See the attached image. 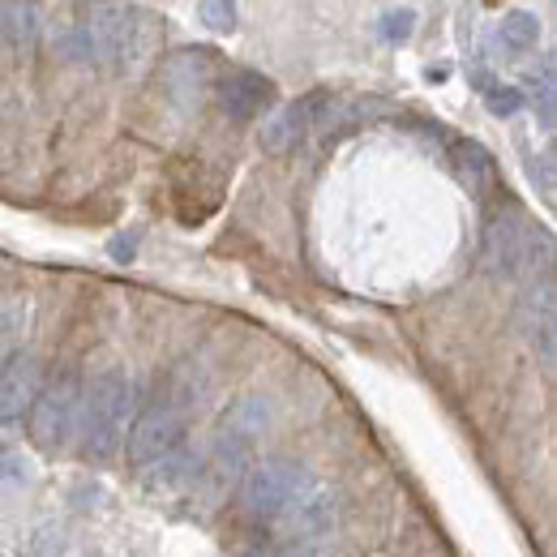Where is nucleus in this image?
Wrapping results in <instances>:
<instances>
[{
  "label": "nucleus",
  "instance_id": "1",
  "mask_svg": "<svg viewBox=\"0 0 557 557\" xmlns=\"http://www.w3.org/2000/svg\"><path fill=\"white\" fill-rule=\"evenodd\" d=\"M129 408H134V382L125 377V369H99L77 399V433L90 459H112L121 450Z\"/></svg>",
  "mask_w": 557,
  "mask_h": 557
},
{
  "label": "nucleus",
  "instance_id": "2",
  "mask_svg": "<svg viewBox=\"0 0 557 557\" xmlns=\"http://www.w3.org/2000/svg\"><path fill=\"white\" fill-rule=\"evenodd\" d=\"M86 30L95 39V57L116 70H138L154 52V26L134 4H95L86 9Z\"/></svg>",
  "mask_w": 557,
  "mask_h": 557
},
{
  "label": "nucleus",
  "instance_id": "3",
  "mask_svg": "<svg viewBox=\"0 0 557 557\" xmlns=\"http://www.w3.org/2000/svg\"><path fill=\"white\" fill-rule=\"evenodd\" d=\"M318 476L305 468V463H287V459H271V463H258L249 476H245V488H240V502L253 519H267V523H278L287 515V506L313 485Z\"/></svg>",
  "mask_w": 557,
  "mask_h": 557
},
{
  "label": "nucleus",
  "instance_id": "4",
  "mask_svg": "<svg viewBox=\"0 0 557 557\" xmlns=\"http://www.w3.org/2000/svg\"><path fill=\"white\" fill-rule=\"evenodd\" d=\"M77 377H57L48 391H39L35 399V417H30V437L39 450H65L70 437L77 433Z\"/></svg>",
  "mask_w": 557,
  "mask_h": 557
},
{
  "label": "nucleus",
  "instance_id": "5",
  "mask_svg": "<svg viewBox=\"0 0 557 557\" xmlns=\"http://www.w3.org/2000/svg\"><path fill=\"white\" fill-rule=\"evenodd\" d=\"M536 249H554L549 232H536L519 219H497L485 236V262L497 275H519L536 267Z\"/></svg>",
  "mask_w": 557,
  "mask_h": 557
},
{
  "label": "nucleus",
  "instance_id": "6",
  "mask_svg": "<svg viewBox=\"0 0 557 557\" xmlns=\"http://www.w3.org/2000/svg\"><path fill=\"white\" fill-rule=\"evenodd\" d=\"M181 442H185V417L168 404H150L129 433V455L138 468H154L159 459L181 450Z\"/></svg>",
  "mask_w": 557,
  "mask_h": 557
},
{
  "label": "nucleus",
  "instance_id": "7",
  "mask_svg": "<svg viewBox=\"0 0 557 557\" xmlns=\"http://www.w3.org/2000/svg\"><path fill=\"white\" fill-rule=\"evenodd\" d=\"M335 515H339L335 510V493L322 485V481H313V485L287 506V515L278 519L275 528L287 541H296V545H318L322 536L335 532Z\"/></svg>",
  "mask_w": 557,
  "mask_h": 557
},
{
  "label": "nucleus",
  "instance_id": "8",
  "mask_svg": "<svg viewBox=\"0 0 557 557\" xmlns=\"http://www.w3.org/2000/svg\"><path fill=\"white\" fill-rule=\"evenodd\" d=\"M44 386V360L35 351H9V360L0 364V424L22 420V412L35 408Z\"/></svg>",
  "mask_w": 557,
  "mask_h": 557
},
{
  "label": "nucleus",
  "instance_id": "9",
  "mask_svg": "<svg viewBox=\"0 0 557 557\" xmlns=\"http://www.w3.org/2000/svg\"><path fill=\"white\" fill-rule=\"evenodd\" d=\"M219 108L232 121H258L275 108V82L253 70H227L219 82Z\"/></svg>",
  "mask_w": 557,
  "mask_h": 557
},
{
  "label": "nucleus",
  "instance_id": "10",
  "mask_svg": "<svg viewBox=\"0 0 557 557\" xmlns=\"http://www.w3.org/2000/svg\"><path fill=\"white\" fill-rule=\"evenodd\" d=\"M318 103H322V99H300V103L278 108L275 116H267V121H262V129H258V146H262V150H271V154H278V150H292L296 141L309 134Z\"/></svg>",
  "mask_w": 557,
  "mask_h": 557
},
{
  "label": "nucleus",
  "instance_id": "11",
  "mask_svg": "<svg viewBox=\"0 0 557 557\" xmlns=\"http://www.w3.org/2000/svg\"><path fill=\"white\" fill-rule=\"evenodd\" d=\"M168 95L181 103V108H198L202 103V90L210 86V61L207 52H181L168 61Z\"/></svg>",
  "mask_w": 557,
  "mask_h": 557
},
{
  "label": "nucleus",
  "instance_id": "12",
  "mask_svg": "<svg viewBox=\"0 0 557 557\" xmlns=\"http://www.w3.org/2000/svg\"><path fill=\"white\" fill-rule=\"evenodd\" d=\"M207 395H210V373L202 369V364H181L176 369V377H172V391H168V408H176L181 417H189V412H198L202 404H207Z\"/></svg>",
  "mask_w": 557,
  "mask_h": 557
},
{
  "label": "nucleus",
  "instance_id": "13",
  "mask_svg": "<svg viewBox=\"0 0 557 557\" xmlns=\"http://www.w3.org/2000/svg\"><path fill=\"white\" fill-rule=\"evenodd\" d=\"M262 429H267V404H262L258 395L236 399V404L223 412V424H219L223 437H240V442H253Z\"/></svg>",
  "mask_w": 557,
  "mask_h": 557
},
{
  "label": "nucleus",
  "instance_id": "14",
  "mask_svg": "<svg viewBox=\"0 0 557 557\" xmlns=\"http://www.w3.org/2000/svg\"><path fill=\"white\" fill-rule=\"evenodd\" d=\"M536 39H541V22H536V13H528V9H510V13L502 17V26H497V44H502L506 52H532Z\"/></svg>",
  "mask_w": 557,
  "mask_h": 557
},
{
  "label": "nucleus",
  "instance_id": "15",
  "mask_svg": "<svg viewBox=\"0 0 557 557\" xmlns=\"http://www.w3.org/2000/svg\"><path fill=\"white\" fill-rule=\"evenodd\" d=\"M532 99V112H536V121L545 125V129H554V99H557V90H554V61L545 57L541 61V70H532L528 73V95H523V103Z\"/></svg>",
  "mask_w": 557,
  "mask_h": 557
},
{
  "label": "nucleus",
  "instance_id": "16",
  "mask_svg": "<svg viewBox=\"0 0 557 557\" xmlns=\"http://www.w3.org/2000/svg\"><path fill=\"white\" fill-rule=\"evenodd\" d=\"M0 30L13 39V44H26V39H35V30H39V13L30 9V4H0Z\"/></svg>",
  "mask_w": 557,
  "mask_h": 557
},
{
  "label": "nucleus",
  "instance_id": "17",
  "mask_svg": "<svg viewBox=\"0 0 557 557\" xmlns=\"http://www.w3.org/2000/svg\"><path fill=\"white\" fill-rule=\"evenodd\" d=\"M22 322H26V300L22 296H0V364L9 360V344L17 339Z\"/></svg>",
  "mask_w": 557,
  "mask_h": 557
},
{
  "label": "nucleus",
  "instance_id": "18",
  "mask_svg": "<svg viewBox=\"0 0 557 557\" xmlns=\"http://www.w3.org/2000/svg\"><path fill=\"white\" fill-rule=\"evenodd\" d=\"M377 30H382V39H386V44H404V39H412V30H417V13H412L408 4L386 9Z\"/></svg>",
  "mask_w": 557,
  "mask_h": 557
},
{
  "label": "nucleus",
  "instance_id": "19",
  "mask_svg": "<svg viewBox=\"0 0 557 557\" xmlns=\"http://www.w3.org/2000/svg\"><path fill=\"white\" fill-rule=\"evenodd\" d=\"M455 154H459V176L463 181H472V189H481L488 176V159L481 146H472V141H459L455 146Z\"/></svg>",
  "mask_w": 557,
  "mask_h": 557
},
{
  "label": "nucleus",
  "instance_id": "20",
  "mask_svg": "<svg viewBox=\"0 0 557 557\" xmlns=\"http://www.w3.org/2000/svg\"><path fill=\"white\" fill-rule=\"evenodd\" d=\"M198 17L207 22L210 30H219V35L236 30V4H227V0H202L198 4Z\"/></svg>",
  "mask_w": 557,
  "mask_h": 557
},
{
  "label": "nucleus",
  "instance_id": "21",
  "mask_svg": "<svg viewBox=\"0 0 557 557\" xmlns=\"http://www.w3.org/2000/svg\"><path fill=\"white\" fill-rule=\"evenodd\" d=\"M485 103H488V112H493V116H515V112L523 108V90L493 82V86L485 90Z\"/></svg>",
  "mask_w": 557,
  "mask_h": 557
},
{
  "label": "nucleus",
  "instance_id": "22",
  "mask_svg": "<svg viewBox=\"0 0 557 557\" xmlns=\"http://www.w3.org/2000/svg\"><path fill=\"white\" fill-rule=\"evenodd\" d=\"M0 481H9V485L30 481V463H26V455H22V450L0 446Z\"/></svg>",
  "mask_w": 557,
  "mask_h": 557
},
{
  "label": "nucleus",
  "instance_id": "23",
  "mask_svg": "<svg viewBox=\"0 0 557 557\" xmlns=\"http://www.w3.org/2000/svg\"><path fill=\"white\" fill-rule=\"evenodd\" d=\"M532 181H541V194H554V154L549 150L541 159H532Z\"/></svg>",
  "mask_w": 557,
  "mask_h": 557
},
{
  "label": "nucleus",
  "instance_id": "24",
  "mask_svg": "<svg viewBox=\"0 0 557 557\" xmlns=\"http://www.w3.org/2000/svg\"><path fill=\"white\" fill-rule=\"evenodd\" d=\"M138 240H141V232H129V236H116V240L108 245V253H112L116 262H129V258H134V249H138Z\"/></svg>",
  "mask_w": 557,
  "mask_h": 557
},
{
  "label": "nucleus",
  "instance_id": "25",
  "mask_svg": "<svg viewBox=\"0 0 557 557\" xmlns=\"http://www.w3.org/2000/svg\"><path fill=\"white\" fill-rule=\"evenodd\" d=\"M267 557H322V554H318V545H296V541H283L275 554H267Z\"/></svg>",
  "mask_w": 557,
  "mask_h": 557
}]
</instances>
